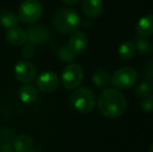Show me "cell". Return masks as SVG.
<instances>
[{
  "label": "cell",
  "instance_id": "6da1fadb",
  "mask_svg": "<svg viewBox=\"0 0 153 152\" xmlns=\"http://www.w3.org/2000/svg\"><path fill=\"white\" fill-rule=\"evenodd\" d=\"M97 106L102 116L108 119H115L125 113L127 100L121 92L107 87L99 96Z\"/></svg>",
  "mask_w": 153,
  "mask_h": 152
},
{
  "label": "cell",
  "instance_id": "7a4b0ae2",
  "mask_svg": "<svg viewBox=\"0 0 153 152\" xmlns=\"http://www.w3.org/2000/svg\"><path fill=\"white\" fill-rule=\"evenodd\" d=\"M80 17L76 10L65 7L57 10L53 17V25L55 29L62 35H69L76 30L80 25Z\"/></svg>",
  "mask_w": 153,
  "mask_h": 152
},
{
  "label": "cell",
  "instance_id": "3957f363",
  "mask_svg": "<svg viewBox=\"0 0 153 152\" xmlns=\"http://www.w3.org/2000/svg\"><path fill=\"white\" fill-rule=\"evenodd\" d=\"M70 101L72 106L80 113H89L96 105L97 98L95 92L88 87H76L71 94Z\"/></svg>",
  "mask_w": 153,
  "mask_h": 152
},
{
  "label": "cell",
  "instance_id": "277c9868",
  "mask_svg": "<svg viewBox=\"0 0 153 152\" xmlns=\"http://www.w3.org/2000/svg\"><path fill=\"white\" fill-rule=\"evenodd\" d=\"M43 14V5L40 0H23L19 6V20L24 23H34Z\"/></svg>",
  "mask_w": 153,
  "mask_h": 152
},
{
  "label": "cell",
  "instance_id": "5b68a950",
  "mask_svg": "<svg viewBox=\"0 0 153 152\" xmlns=\"http://www.w3.org/2000/svg\"><path fill=\"white\" fill-rule=\"evenodd\" d=\"M85 76V72L78 64H69L62 72L61 80L66 89L73 90L79 87Z\"/></svg>",
  "mask_w": 153,
  "mask_h": 152
},
{
  "label": "cell",
  "instance_id": "8992f818",
  "mask_svg": "<svg viewBox=\"0 0 153 152\" xmlns=\"http://www.w3.org/2000/svg\"><path fill=\"white\" fill-rule=\"evenodd\" d=\"M115 87L122 90H127L133 87L137 80V72L131 67H122L118 69L111 77Z\"/></svg>",
  "mask_w": 153,
  "mask_h": 152
},
{
  "label": "cell",
  "instance_id": "52a82bcc",
  "mask_svg": "<svg viewBox=\"0 0 153 152\" xmlns=\"http://www.w3.org/2000/svg\"><path fill=\"white\" fill-rule=\"evenodd\" d=\"M16 78L22 83H30L36 76V66L28 61H20L14 68Z\"/></svg>",
  "mask_w": 153,
  "mask_h": 152
},
{
  "label": "cell",
  "instance_id": "ba28073f",
  "mask_svg": "<svg viewBox=\"0 0 153 152\" xmlns=\"http://www.w3.org/2000/svg\"><path fill=\"white\" fill-rule=\"evenodd\" d=\"M59 78L54 72L45 71L41 73L36 80V87L43 93H51L57 89Z\"/></svg>",
  "mask_w": 153,
  "mask_h": 152
},
{
  "label": "cell",
  "instance_id": "9c48e42d",
  "mask_svg": "<svg viewBox=\"0 0 153 152\" xmlns=\"http://www.w3.org/2000/svg\"><path fill=\"white\" fill-rule=\"evenodd\" d=\"M27 41L33 45H39L44 43L49 38V29L43 24H36L30 26L26 31Z\"/></svg>",
  "mask_w": 153,
  "mask_h": 152
},
{
  "label": "cell",
  "instance_id": "30bf717a",
  "mask_svg": "<svg viewBox=\"0 0 153 152\" xmlns=\"http://www.w3.org/2000/svg\"><path fill=\"white\" fill-rule=\"evenodd\" d=\"M81 10L90 19H97L102 15L104 4L102 0H82Z\"/></svg>",
  "mask_w": 153,
  "mask_h": 152
},
{
  "label": "cell",
  "instance_id": "8fae6325",
  "mask_svg": "<svg viewBox=\"0 0 153 152\" xmlns=\"http://www.w3.org/2000/svg\"><path fill=\"white\" fill-rule=\"evenodd\" d=\"M88 45V37L83 31H76L69 39L68 48L74 53L75 55L81 53L85 49Z\"/></svg>",
  "mask_w": 153,
  "mask_h": 152
},
{
  "label": "cell",
  "instance_id": "7c38bea8",
  "mask_svg": "<svg viewBox=\"0 0 153 152\" xmlns=\"http://www.w3.org/2000/svg\"><path fill=\"white\" fill-rule=\"evenodd\" d=\"M6 40L10 45L15 47L22 46L27 42V33L22 27L15 26L12 28H8L6 31Z\"/></svg>",
  "mask_w": 153,
  "mask_h": 152
},
{
  "label": "cell",
  "instance_id": "4fadbf2b",
  "mask_svg": "<svg viewBox=\"0 0 153 152\" xmlns=\"http://www.w3.org/2000/svg\"><path fill=\"white\" fill-rule=\"evenodd\" d=\"M137 33L140 37H150L153 35V15H145L140 20L137 21Z\"/></svg>",
  "mask_w": 153,
  "mask_h": 152
},
{
  "label": "cell",
  "instance_id": "5bb4252c",
  "mask_svg": "<svg viewBox=\"0 0 153 152\" xmlns=\"http://www.w3.org/2000/svg\"><path fill=\"white\" fill-rule=\"evenodd\" d=\"M19 98L25 104H31L38 98V89L30 83H24L19 89Z\"/></svg>",
  "mask_w": 153,
  "mask_h": 152
},
{
  "label": "cell",
  "instance_id": "9a60e30c",
  "mask_svg": "<svg viewBox=\"0 0 153 152\" xmlns=\"http://www.w3.org/2000/svg\"><path fill=\"white\" fill-rule=\"evenodd\" d=\"M33 146V140L28 134H20L15 139L14 150L15 152H28Z\"/></svg>",
  "mask_w": 153,
  "mask_h": 152
},
{
  "label": "cell",
  "instance_id": "2e32d148",
  "mask_svg": "<svg viewBox=\"0 0 153 152\" xmlns=\"http://www.w3.org/2000/svg\"><path fill=\"white\" fill-rule=\"evenodd\" d=\"M19 17L14 12L10 10H2L0 12V24L4 28L8 29L12 27L18 26L19 23Z\"/></svg>",
  "mask_w": 153,
  "mask_h": 152
},
{
  "label": "cell",
  "instance_id": "e0dca14e",
  "mask_svg": "<svg viewBox=\"0 0 153 152\" xmlns=\"http://www.w3.org/2000/svg\"><path fill=\"white\" fill-rule=\"evenodd\" d=\"M118 53H119L120 59H123V61L131 59L135 55V53H137V48H135L134 43L131 42V41L124 42L123 44L120 45Z\"/></svg>",
  "mask_w": 153,
  "mask_h": 152
},
{
  "label": "cell",
  "instance_id": "ac0fdd59",
  "mask_svg": "<svg viewBox=\"0 0 153 152\" xmlns=\"http://www.w3.org/2000/svg\"><path fill=\"white\" fill-rule=\"evenodd\" d=\"M92 79L96 87L103 89V87H106L111 82V75H109V73L107 71L101 69L95 72Z\"/></svg>",
  "mask_w": 153,
  "mask_h": 152
},
{
  "label": "cell",
  "instance_id": "d6986e66",
  "mask_svg": "<svg viewBox=\"0 0 153 152\" xmlns=\"http://www.w3.org/2000/svg\"><path fill=\"white\" fill-rule=\"evenodd\" d=\"M134 45L135 48H137V51H139L141 54H146V53L150 52L152 49V45L151 42L148 38L146 37H137L134 40Z\"/></svg>",
  "mask_w": 153,
  "mask_h": 152
},
{
  "label": "cell",
  "instance_id": "ffe728a7",
  "mask_svg": "<svg viewBox=\"0 0 153 152\" xmlns=\"http://www.w3.org/2000/svg\"><path fill=\"white\" fill-rule=\"evenodd\" d=\"M152 89H153V87L147 82V81L145 80V81H143V82L139 83V85L135 87L134 93H135V95H137V97L145 98V97H147V96L151 95V94H152Z\"/></svg>",
  "mask_w": 153,
  "mask_h": 152
},
{
  "label": "cell",
  "instance_id": "44dd1931",
  "mask_svg": "<svg viewBox=\"0 0 153 152\" xmlns=\"http://www.w3.org/2000/svg\"><path fill=\"white\" fill-rule=\"evenodd\" d=\"M76 55L68 48V46H65V47H61L59 49V57L64 62H72L73 59H75Z\"/></svg>",
  "mask_w": 153,
  "mask_h": 152
},
{
  "label": "cell",
  "instance_id": "7402d4cb",
  "mask_svg": "<svg viewBox=\"0 0 153 152\" xmlns=\"http://www.w3.org/2000/svg\"><path fill=\"white\" fill-rule=\"evenodd\" d=\"M22 56L25 57V59H31V57L34 56L36 54V48H34V45L31 44L30 42L29 43H25L24 44V47L22 48Z\"/></svg>",
  "mask_w": 153,
  "mask_h": 152
},
{
  "label": "cell",
  "instance_id": "603a6c76",
  "mask_svg": "<svg viewBox=\"0 0 153 152\" xmlns=\"http://www.w3.org/2000/svg\"><path fill=\"white\" fill-rule=\"evenodd\" d=\"M141 108L146 113H151L153 110V96H147L145 98H142L141 100Z\"/></svg>",
  "mask_w": 153,
  "mask_h": 152
},
{
  "label": "cell",
  "instance_id": "cb8c5ba5",
  "mask_svg": "<svg viewBox=\"0 0 153 152\" xmlns=\"http://www.w3.org/2000/svg\"><path fill=\"white\" fill-rule=\"evenodd\" d=\"M144 78L153 87V62L146 66L144 70Z\"/></svg>",
  "mask_w": 153,
  "mask_h": 152
},
{
  "label": "cell",
  "instance_id": "d4e9b609",
  "mask_svg": "<svg viewBox=\"0 0 153 152\" xmlns=\"http://www.w3.org/2000/svg\"><path fill=\"white\" fill-rule=\"evenodd\" d=\"M62 2H64L65 4H67V5H75V4L78 3L80 0H62Z\"/></svg>",
  "mask_w": 153,
  "mask_h": 152
},
{
  "label": "cell",
  "instance_id": "484cf974",
  "mask_svg": "<svg viewBox=\"0 0 153 152\" xmlns=\"http://www.w3.org/2000/svg\"><path fill=\"white\" fill-rule=\"evenodd\" d=\"M149 152H153V144L151 145V147H150V149H149Z\"/></svg>",
  "mask_w": 153,
  "mask_h": 152
},
{
  "label": "cell",
  "instance_id": "4316f807",
  "mask_svg": "<svg viewBox=\"0 0 153 152\" xmlns=\"http://www.w3.org/2000/svg\"><path fill=\"white\" fill-rule=\"evenodd\" d=\"M4 152H14V151H10V150H6V151H4Z\"/></svg>",
  "mask_w": 153,
  "mask_h": 152
},
{
  "label": "cell",
  "instance_id": "83f0119b",
  "mask_svg": "<svg viewBox=\"0 0 153 152\" xmlns=\"http://www.w3.org/2000/svg\"><path fill=\"white\" fill-rule=\"evenodd\" d=\"M28 152H34V151H28Z\"/></svg>",
  "mask_w": 153,
  "mask_h": 152
}]
</instances>
